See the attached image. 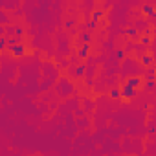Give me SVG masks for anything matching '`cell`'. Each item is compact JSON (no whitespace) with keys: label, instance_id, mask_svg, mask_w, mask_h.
Masks as SVG:
<instances>
[{"label":"cell","instance_id":"6da1fadb","mask_svg":"<svg viewBox=\"0 0 156 156\" xmlns=\"http://www.w3.org/2000/svg\"><path fill=\"white\" fill-rule=\"evenodd\" d=\"M59 94H61V96H70V94H73V85L68 83L66 79H62V81L59 83Z\"/></svg>","mask_w":156,"mask_h":156},{"label":"cell","instance_id":"7a4b0ae2","mask_svg":"<svg viewBox=\"0 0 156 156\" xmlns=\"http://www.w3.org/2000/svg\"><path fill=\"white\" fill-rule=\"evenodd\" d=\"M119 94H121V98H125V99H132V98L136 96V90L130 88V87H127V85H123V87L119 88Z\"/></svg>","mask_w":156,"mask_h":156},{"label":"cell","instance_id":"3957f363","mask_svg":"<svg viewBox=\"0 0 156 156\" xmlns=\"http://www.w3.org/2000/svg\"><path fill=\"white\" fill-rule=\"evenodd\" d=\"M127 87H130V88H140L141 87V77H138V75H132V77H129L127 79V83H125Z\"/></svg>","mask_w":156,"mask_h":156},{"label":"cell","instance_id":"277c9868","mask_svg":"<svg viewBox=\"0 0 156 156\" xmlns=\"http://www.w3.org/2000/svg\"><path fill=\"white\" fill-rule=\"evenodd\" d=\"M9 50H11V53H13V55H17V57L24 55V51H26V50H24V44H15V46H11Z\"/></svg>","mask_w":156,"mask_h":156},{"label":"cell","instance_id":"5b68a950","mask_svg":"<svg viewBox=\"0 0 156 156\" xmlns=\"http://www.w3.org/2000/svg\"><path fill=\"white\" fill-rule=\"evenodd\" d=\"M88 51H90V44H83V48H79V51H77V57H79V59H87Z\"/></svg>","mask_w":156,"mask_h":156},{"label":"cell","instance_id":"8992f818","mask_svg":"<svg viewBox=\"0 0 156 156\" xmlns=\"http://www.w3.org/2000/svg\"><path fill=\"white\" fill-rule=\"evenodd\" d=\"M152 61H154V59H152L151 53H145V55L141 57V64H143V66H149V68H151V66H152Z\"/></svg>","mask_w":156,"mask_h":156},{"label":"cell","instance_id":"52a82bcc","mask_svg":"<svg viewBox=\"0 0 156 156\" xmlns=\"http://www.w3.org/2000/svg\"><path fill=\"white\" fill-rule=\"evenodd\" d=\"M141 11H143L145 15H149V17H154V8H152L151 4H143V6H141Z\"/></svg>","mask_w":156,"mask_h":156},{"label":"cell","instance_id":"ba28073f","mask_svg":"<svg viewBox=\"0 0 156 156\" xmlns=\"http://www.w3.org/2000/svg\"><path fill=\"white\" fill-rule=\"evenodd\" d=\"M11 30H13V37H17V39H20L22 33H24V28L22 26H13Z\"/></svg>","mask_w":156,"mask_h":156},{"label":"cell","instance_id":"9c48e42d","mask_svg":"<svg viewBox=\"0 0 156 156\" xmlns=\"http://www.w3.org/2000/svg\"><path fill=\"white\" fill-rule=\"evenodd\" d=\"M85 72H87V66H85V64H79V66L75 68V77H83Z\"/></svg>","mask_w":156,"mask_h":156},{"label":"cell","instance_id":"30bf717a","mask_svg":"<svg viewBox=\"0 0 156 156\" xmlns=\"http://www.w3.org/2000/svg\"><path fill=\"white\" fill-rule=\"evenodd\" d=\"M154 75H156V72H154V68L151 66V68L147 70V73H145V79H147V81H154Z\"/></svg>","mask_w":156,"mask_h":156},{"label":"cell","instance_id":"8fae6325","mask_svg":"<svg viewBox=\"0 0 156 156\" xmlns=\"http://www.w3.org/2000/svg\"><path fill=\"white\" fill-rule=\"evenodd\" d=\"M8 41V46L11 48V46H15V44H20V39H17V37H9V39H6Z\"/></svg>","mask_w":156,"mask_h":156},{"label":"cell","instance_id":"7c38bea8","mask_svg":"<svg viewBox=\"0 0 156 156\" xmlns=\"http://www.w3.org/2000/svg\"><path fill=\"white\" fill-rule=\"evenodd\" d=\"M101 17H103V11H99V9H98V11H94V13H92V19H94V22H98V20H99V19H101Z\"/></svg>","mask_w":156,"mask_h":156},{"label":"cell","instance_id":"4fadbf2b","mask_svg":"<svg viewBox=\"0 0 156 156\" xmlns=\"http://www.w3.org/2000/svg\"><path fill=\"white\" fill-rule=\"evenodd\" d=\"M127 35H129V37H132V39H134V37H138L136 28H127Z\"/></svg>","mask_w":156,"mask_h":156},{"label":"cell","instance_id":"5bb4252c","mask_svg":"<svg viewBox=\"0 0 156 156\" xmlns=\"http://www.w3.org/2000/svg\"><path fill=\"white\" fill-rule=\"evenodd\" d=\"M110 98H112V99H118V98H121V94H119V88H112V92H110Z\"/></svg>","mask_w":156,"mask_h":156},{"label":"cell","instance_id":"9a60e30c","mask_svg":"<svg viewBox=\"0 0 156 156\" xmlns=\"http://www.w3.org/2000/svg\"><path fill=\"white\" fill-rule=\"evenodd\" d=\"M6 48H8V41H6V37H0V51L6 50Z\"/></svg>","mask_w":156,"mask_h":156},{"label":"cell","instance_id":"2e32d148","mask_svg":"<svg viewBox=\"0 0 156 156\" xmlns=\"http://www.w3.org/2000/svg\"><path fill=\"white\" fill-rule=\"evenodd\" d=\"M154 87H156V85H154V81H147V83H145V90H149V92H152V90H154Z\"/></svg>","mask_w":156,"mask_h":156},{"label":"cell","instance_id":"e0dca14e","mask_svg":"<svg viewBox=\"0 0 156 156\" xmlns=\"http://www.w3.org/2000/svg\"><path fill=\"white\" fill-rule=\"evenodd\" d=\"M81 41H83L85 44H88V41H90V35H88V33H83V35H81Z\"/></svg>","mask_w":156,"mask_h":156},{"label":"cell","instance_id":"ac0fdd59","mask_svg":"<svg viewBox=\"0 0 156 156\" xmlns=\"http://www.w3.org/2000/svg\"><path fill=\"white\" fill-rule=\"evenodd\" d=\"M87 26H88L90 30H96V28H98V22H94V20H90V22H88Z\"/></svg>","mask_w":156,"mask_h":156},{"label":"cell","instance_id":"d6986e66","mask_svg":"<svg viewBox=\"0 0 156 156\" xmlns=\"http://www.w3.org/2000/svg\"><path fill=\"white\" fill-rule=\"evenodd\" d=\"M116 57H118V59H123V57H125V51H123V50H118V51H116Z\"/></svg>","mask_w":156,"mask_h":156},{"label":"cell","instance_id":"ffe728a7","mask_svg":"<svg viewBox=\"0 0 156 156\" xmlns=\"http://www.w3.org/2000/svg\"><path fill=\"white\" fill-rule=\"evenodd\" d=\"M149 42H151V37H147V35L141 37V44H149Z\"/></svg>","mask_w":156,"mask_h":156},{"label":"cell","instance_id":"44dd1931","mask_svg":"<svg viewBox=\"0 0 156 156\" xmlns=\"http://www.w3.org/2000/svg\"><path fill=\"white\" fill-rule=\"evenodd\" d=\"M73 24H75L73 20H66V22H64V26H66V28H73Z\"/></svg>","mask_w":156,"mask_h":156},{"label":"cell","instance_id":"7402d4cb","mask_svg":"<svg viewBox=\"0 0 156 156\" xmlns=\"http://www.w3.org/2000/svg\"><path fill=\"white\" fill-rule=\"evenodd\" d=\"M0 37H6V28L0 26Z\"/></svg>","mask_w":156,"mask_h":156}]
</instances>
